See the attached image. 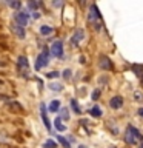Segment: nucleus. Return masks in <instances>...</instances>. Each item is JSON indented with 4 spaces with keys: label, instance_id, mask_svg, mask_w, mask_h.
<instances>
[{
    "label": "nucleus",
    "instance_id": "nucleus-1",
    "mask_svg": "<svg viewBox=\"0 0 143 148\" xmlns=\"http://www.w3.org/2000/svg\"><path fill=\"white\" fill-rule=\"evenodd\" d=\"M125 139L129 145H136L137 140H143L142 134L138 133V130H136L134 127H128L126 128V134H125Z\"/></svg>",
    "mask_w": 143,
    "mask_h": 148
},
{
    "label": "nucleus",
    "instance_id": "nucleus-2",
    "mask_svg": "<svg viewBox=\"0 0 143 148\" xmlns=\"http://www.w3.org/2000/svg\"><path fill=\"white\" fill-rule=\"evenodd\" d=\"M49 62V49H43L42 53L37 56V60H35V69L39 71V69L45 68L46 65Z\"/></svg>",
    "mask_w": 143,
    "mask_h": 148
},
{
    "label": "nucleus",
    "instance_id": "nucleus-3",
    "mask_svg": "<svg viewBox=\"0 0 143 148\" xmlns=\"http://www.w3.org/2000/svg\"><path fill=\"white\" fill-rule=\"evenodd\" d=\"M49 53L54 56V57H62L63 54V42L62 40H55L52 45H51Z\"/></svg>",
    "mask_w": 143,
    "mask_h": 148
},
{
    "label": "nucleus",
    "instance_id": "nucleus-4",
    "mask_svg": "<svg viewBox=\"0 0 143 148\" xmlns=\"http://www.w3.org/2000/svg\"><path fill=\"white\" fill-rule=\"evenodd\" d=\"M14 18H16V22H17L18 26L25 28V26L28 25V14H26V12H17Z\"/></svg>",
    "mask_w": 143,
    "mask_h": 148
},
{
    "label": "nucleus",
    "instance_id": "nucleus-5",
    "mask_svg": "<svg viewBox=\"0 0 143 148\" xmlns=\"http://www.w3.org/2000/svg\"><path fill=\"white\" fill-rule=\"evenodd\" d=\"M83 39H85V31H83V29H76V32L72 34L71 42H72V45H76V46H77Z\"/></svg>",
    "mask_w": 143,
    "mask_h": 148
},
{
    "label": "nucleus",
    "instance_id": "nucleus-6",
    "mask_svg": "<svg viewBox=\"0 0 143 148\" xmlns=\"http://www.w3.org/2000/svg\"><path fill=\"white\" fill-rule=\"evenodd\" d=\"M99 65H100L101 69H111V68H112V62H111L109 57H106V56H100Z\"/></svg>",
    "mask_w": 143,
    "mask_h": 148
},
{
    "label": "nucleus",
    "instance_id": "nucleus-7",
    "mask_svg": "<svg viewBox=\"0 0 143 148\" xmlns=\"http://www.w3.org/2000/svg\"><path fill=\"white\" fill-rule=\"evenodd\" d=\"M109 105H111V108L118 110V108H122V106H123V99L120 96H114L112 99L109 100Z\"/></svg>",
    "mask_w": 143,
    "mask_h": 148
},
{
    "label": "nucleus",
    "instance_id": "nucleus-8",
    "mask_svg": "<svg viewBox=\"0 0 143 148\" xmlns=\"http://www.w3.org/2000/svg\"><path fill=\"white\" fill-rule=\"evenodd\" d=\"M97 18H100V14H99V11H97V6L95 5H91V8H89V22L94 23Z\"/></svg>",
    "mask_w": 143,
    "mask_h": 148
},
{
    "label": "nucleus",
    "instance_id": "nucleus-9",
    "mask_svg": "<svg viewBox=\"0 0 143 148\" xmlns=\"http://www.w3.org/2000/svg\"><path fill=\"white\" fill-rule=\"evenodd\" d=\"M40 114H42V119H43V122H45V127H46V130H51V123H49V120H48V116H46V106L42 103L40 105Z\"/></svg>",
    "mask_w": 143,
    "mask_h": 148
},
{
    "label": "nucleus",
    "instance_id": "nucleus-10",
    "mask_svg": "<svg viewBox=\"0 0 143 148\" xmlns=\"http://www.w3.org/2000/svg\"><path fill=\"white\" fill-rule=\"evenodd\" d=\"M11 29H12V32L18 37V39H23V37H25V29H23L22 26H18V25H12V26H11Z\"/></svg>",
    "mask_w": 143,
    "mask_h": 148
},
{
    "label": "nucleus",
    "instance_id": "nucleus-11",
    "mask_svg": "<svg viewBox=\"0 0 143 148\" xmlns=\"http://www.w3.org/2000/svg\"><path fill=\"white\" fill-rule=\"evenodd\" d=\"M48 108H49L51 113H57V111H60V102H59V100H52V102L49 103Z\"/></svg>",
    "mask_w": 143,
    "mask_h": 148
},
{
    "label": "nucleus",
    "instance_id": "nucleus-12",
    "mask_svg": "<svg viewBox=\"0 0 143 148\" xmlns=\"http://www.w3.org/2000/svg\"><path fill=\"white\" fill-rule=\"evenodd\" d=\"M89 114L92 116V117H100L103 113H101V108H100V106L95 105V106H92V108L89 110Z\"/></svg>",
    "mask_w": 143,
    "mask_h": 148
},
{
    "label": "nucleus",
    "instance_id": "nucleus-13",
    "mask_svg": "<svg viewBox=\"0 0 143 148\" xmlns=\"http://www.w3.org/2000/svg\"><path fill=\"white\" fill-rule=\"evenodd\" d=\"M54 127H55L57 131H65V130H66V127L62 123V119H60V117H57V119L54 120Z\"/></svg>",
    "mask_w": 143,
    "mask_h": 148
},
{
    "label": "nucleus",
    "instance_id": "nucleus-14",
    "mask_svg": "<svg viewBox=\"0 0 143 148\" xmlns=\"http://www.w3.org/2000/svg\"><path fill=\"white\" fill-rule=\"evenodd\" d=\"M18 66L20 68H28V57L26 56H20V57H18Z\"/></svg>",
    "mask_w": 143,
    "mask_h": 148
},
{
    "label": "nucleus",
    "instance_id": "nucleus-15",
    "mask_svg": "<svg viewBox=\"0 0 143 148\" xmlns=\"http://www.w3.org/2000/svg\"><path fill=\"white\" fill-rule=\"evenodd\" d=\"M40 32H42L43 36H48V34H51V32H52V28H51V26H46V25H43V26L40 28Z\"/></svg>",
    "mask_w": 143,
    "mask_h": 148
},
{
    "label": "nucleus",
    "instance_id": "nucleus-16",
    "mask_svg": "<svg viewBox=\"0 0 143 148\" xmlns=\"http://www.w3.org/2000/svg\"><path fill=\"white\" fill-rule=\"evenodd\" d=\"M71 106H72V110L76 111L77 114H80V113H82V110H80V106H78V103H77V100H76V99H72V100H71Z\"/></svg>",
    "mask_w": 143,
    "mask_h": 148
},
{
    "label": "nucleus",
    "instance_id": "nucleus-17",
    "mask_svg": "<svg viewBox=\"0 0 143 148\" xmlns=\"http://www.w3.org/2000/svg\"><path fill=\"white\" fill-rule=\"evenodd\" d=\"M60 119H62V120H69V113H68L66 108L60 110Z\"/></svg>",
    "mask_w": 143,
    "mask_h": 148
},
{
    "label": "nucleus",
    "instance_id": "nucleus-18",
    "mask_svg": "<svg viewBox=\"0 0 143 148\" xmlns=\"http://www.w3.org/2000/svg\"><path fill=\"white\" fill-rule=\"evenodd\" d=\"M43 148H57V143L49 139V140H46V142L43 143Z\"/></svg>",
    "mask_w": 143,
    "mask_h": 148
},
{
    "label": "nucleus",
    "instance_id": "nucleus-19",
    "mask_svg": "<svg viewBox=\"0 0 143 148\" xmlns=\"http://www.w3.org/2000/svg\"><path fill=\"white\" fill-rule=\"evenodd\" d=\"M57 140H59L60 143H62V145H63L65 148H69V142H68L63 136H57Z\"/></svg>",
    "mask_w": 143,
    "mask_h": 148
},
{
    "label": "nucleus",
    "instance_id": "nucleus-20",
    "mask_svg": "<svg viewBox=\"0 0 143 148\" xmlns=\"http://www.w3.org/2000/svg\"><path fill=\"white\" fill-rule=\"evenodd\" d=\"M49 86H51V90H52V91H62V90H63L60 83H51Z\"/></svg>",
    "mask_w": 143,
    "mask_h": 148
},
{
    "label": "nucleus",
    "instance_id": "nucleus-21",
    "mask_svg": "<svg viewBox=\"0 0 143 148\" xmlns=\"http://www.w3.org/2000/svg\"><path fill=\"white\" fill-rule=\"evenodd\" d=\"M46 77H48V79L59 77V73H57V71H49V73H46Z\"/></svg>",
    "mask_w": 143,
    "mask_h": 148
},
{
    "label": "nucleus",
    "instance_id": "nucleus-22",
    "mask_svg": "<svg viewBox=\"0 0 143 148\" xmlns=\"http://www.w3.org/2000/svg\"><path fill=\"white\" fill-rule=\"evenodd\" d=\"M134 99H136L137 102H140L143 99V94H142L140 91H136V92H134Z\"/></svg>",
    "mask_w": 143,
    "mask_h": 148
},
{
    "label": "nucleus",
    "instance_id": "nucleus-23",
    "mask_svg": "<svg viewBox=\"0 0 143 148\" xmlns=\"http://www.w3.org/2000/svg\"><path fill=\"white\" fill-rule=\"evenodd\" d=\"M99 97H100V90H94V91H92V99L97 100Z\"/></svg>",
    "mask_w": 143,
    "mask_h": 148
},
{
    "label": "nucleus",
    "instance_id": "nucleus-24",
    "mask_svg": "<svg viewBox=\"0 0 143 148\" xmlns=\"http://www.w3.org/2000/svg\"><path fill=\"white\" fill-rule=\"evenodd\" d=\"M63 77H65V79H69V77H71V69H65V71H63Z\"/></svg>",
    "mask_w": 143,
    "mask_h": 148
},
{
    "label": "nucleus",
    "instance_id": "nucleus-25",
    "mask_svg": "<svg viewBox=\"0 0 143 148\" xmlns=\"http://www.w3.org/2000/svg\"><path fill=\"white\" fill-rule=\"evenodd\" d=\"M132 69H134V71L137 73V76H142V74H143V71H142V69L138 68V66H132Z\"/></svg>",
    "mask_w": 143,
    "mask_h": 148
},
{
    "label": "nucleus",
    "instance_id": "nucleus-26",
    "mask_svg": "<svg viewBox=\"0 0 143 148\" xmlns=\"http://www.w3.org/2000/svg\"><path fill=\"white\" fill-rule=\"evenodd\" d=\"M9 5L12 8H20V2H9Z\"/></svg>",
    "mask_w": 143,
    "mask_h": 148
},
{
    "label": "nucleus",
    "instance_id": "nucleus-27",
    "mask_svg": "<svg viewBox=\"0 0 143 148\" xmlns=\"http://www.w3.org/2000/svg\"><path fill=\"white\" fill-rule=\"evenodd\" d=\"M138 116H140V117H143V108L138 110Z\"/></svg>",
    "mask_w": 143,
    "mask_h": 148
},
{
    "label": "nucleus",
    "instance_id": "nucleus-28",
    "mask_svg": "<svg viewBox=\"0 0 143 148\" xmlns=\"http://www.w3.org/2000/svg\"><path fill=\"white\" fill-rule=\"evenodd\" d=\"M138 148H143V140L140 142V147H138Z\"/></svg>",
    "mask_w": 143,
    "mask_h": 148
},
{
    "label": "nucleus",
    "instance_id": "nucleus-29",
    "mask_svg": "<svg viewBox=\"0 0 143 148\" xmlns=\"http://www.w3.org/2000/svg\"><path fill=\"white\" fill-rule=\"evenodd\" d=\"M78 148H88L86 145H80V147H78Z\"/></svg>",
    "mask_w": 143,
    "mask_h": 148
},
{
    "label": "nucleus",
    "instance_id": "nucleus-30",
    "mask_svg": "<svg viewBox=\"0 0 143 148\" xmlns=\"http://www.w3.org/2000/svg\"><path fill=\"white\" fill-rule=\"evenodd\" d=\"M142 82H143V80H142Z\"/></svg>",
    "mask_w": 143,
    "mask_h": 148
}]
</instances>
